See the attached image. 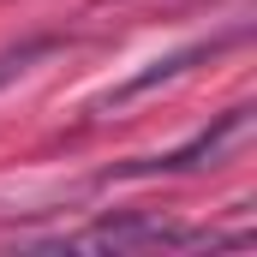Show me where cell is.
Listing matches in <instances>:
<instances>
[{"label":"cell","mask_w":257,"mask_h":257,"mask_svg":"<svg viewBox=\"0 0 257 257\" xmlns=\"http://www.w3.org/2000/svg\"><path fill=\"white\" fill-rule=\"evenodd\" d=\"M251 114L257 108H227L221 120L209 132H197L192 144H180V150H168V156H150V162H126V168H114L108 180H144V174H197V168H221L245 138H251Z\"/></svg>","instance_id":"obj_1"},{"label":"cell","mask_w":257,"mask_h":257,"mask_svg":"<svg viewBox=\"0 0 257 257\" xmlns=\"http://www.w3.org/2000/svg\"><path fill=\"white\" fill-rule=\"evenodd\" d=\"M209 233L174 227L162 215H120V221H96L90 233L66 239V251H162V245H203Z\"/></svg>","instance_id":"obj_2"},{"label":"cell","mask_w":257,"mask_h":257,"mask_svg":"<svg viewBox=\"0 0 257 257\" xmlns=\"http://www.w3.org/2000/svg\"><path fill=\"white\" fill-rule=\"evenodd\" d=\"M227 42H239V36H209V42H192V48H180V54H162V60H150L138 78H126V84H114L108 96H102V108H126L132 96H144V90H156V84H168V78H180V72H192L197 60H215Z\"/></svg>","instance_id":"obj_3"},{"label":"cell","mask_w":257,"mask_h":257,"mask_svg":"<svg viewBox=\"0 0 257 257\" xmlns=\"http://www.w3.org/2000/svg\"><path fill=\"white\" fill-rule=\"evenodd\" d=\"M42 54H54V36H36V42H18V48H6V54H0V84L24 78V72L42 60Z\"/></svg>","instance_id":"obj_4"}]
</instances>
